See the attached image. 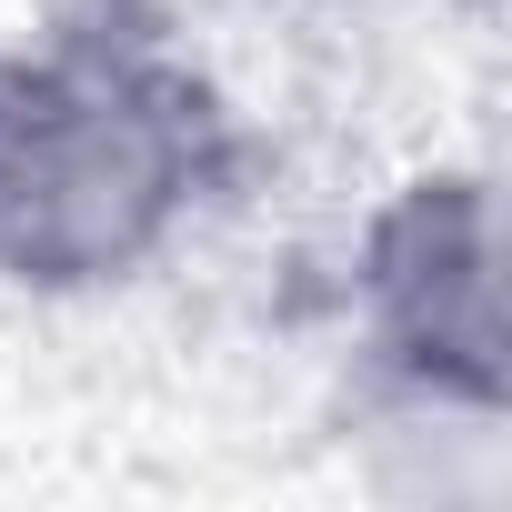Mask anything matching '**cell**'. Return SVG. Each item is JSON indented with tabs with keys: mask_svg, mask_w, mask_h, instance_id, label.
<instances>
[{
	"mask_svg": "<svg viewBox=\"0 0 512 512\" xmlns=\"http://www.w3.org/2000/svg\"><path fill=\"white\" fill-rule=\"evenodd\" d=\"M191 111L121 51L0 61V272L111 282L191 201Z\"/></svg>",
	"mask_w": 512,
	"mask_h": 512,
	"instance_id": "6da1fadb",
	"label": "cell"
},
{
	"mask_svg": "<svg viewBox=\"0 0 512 512\" xmlns=\"http://www.w3.org/2000/svg\"><path fill=\"white\" fill-rule=\"evenodd\" d=\"M502 251L482 181H412L372 221V322L402 372L492 402L502 392Z\"/></svg>",
	"mask_w": 512,
	"mask_h": 512,
	"instance_id": "7a4b0ae2",
	"label": "cell"
}]
</instances>
